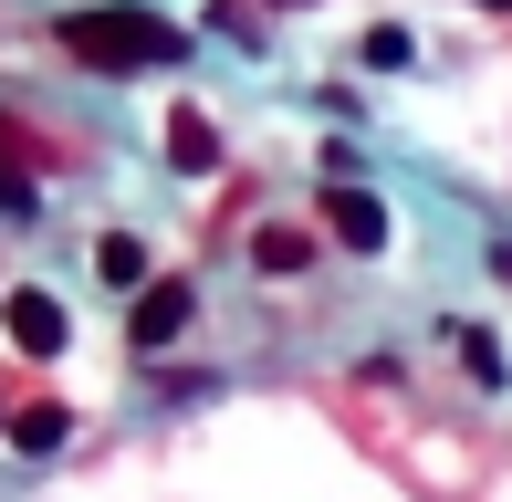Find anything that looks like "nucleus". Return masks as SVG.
I'll return each instance as SVG.
<instances>
[{
	"instance_id": "nucleus-10",
	"label": "nucleus",
	"mask_w": 512,
	"mask_h": 502,
	"mask_svg": "<svg viewBox=\"0 0 512 502\" xmlns=\"http://www.w3.org/2000/svg\"><path fill=\"white\" fill-rule=\"evenodd\" d=\"M366 63H377V74H398V63H418V42L398 32V21H377V32H366Z\"/></svg>"
},
{
	"instance_id": "nucleus-11",
	"label": "nucleus",
	"mask_w": 512,
	"mask_h": 502,
	"mask_svg": "<svg viewBox=\"0 0 512 502\" xmlns=\"http://www.w3.org/2000/svg\"><path fill=\"white\" fill-rule=\"evenodd\" d=\"M481 11H512V0H481Z\"/></svg>"
},
{
	"instance_id": "nucleus-1",
	"label": "nucleus",
	"mask_w": 512,
	"mask_h": 502,
	"mask_svg": "<svg viewBox=\"0 0 512 502\" xmlns=\"http://www.w3.org/2000/svg\"><path fill=\"white\" fill-rule=\"evenodd\" d=\"M63 53L84 74H157V63H178V32L136 0H105V11H63Z\"/></svg>"
},
{
	"instance_id": "nucleus-6",
	"label": "nucleus",
	"mask_w": 512,
	"mask_h": 502,
	"mask_svg": "<svg viewBox=\"0 0 512 502\" xmlns=\"http://www.w3.org/2000/svg\"><path fill=\"white\" fill-rule=\"evenodd\" d=\"M251 262H262V272H283V283H293V272H314V231H293V220H272V231H251Z\"/></svg>"
},
{
	"instance_id": "nucleus-4",
	"label": "nucleus",
	"mask_w": 512,
	"mask_h": 502,
	"mask_svg": "<svg viewBox=\"0 0 512 502\" xmlns=\"http://www.w3.org/2000/svg\"><path fill=\"white\" fill-rule=\"evenodd\" d=\"M189 314H199V293L168 272V283H147V293H136V325H126V335L157 356V346H178V335H189Z\"/></svg>"
},
{
	"instance_id": "nucleus-2",
	"label": "nucleus",
	"mask_w": 512,
	"mask_h": 502,
	"mask_svg": "<svg viewBox=\"0 0 512 502\" xmlns=\"http://www.w3.org/2000/svg\"><path fill=\"white\" fill-rule=\"evenodd\" d=\"M0 335H11L21 356H63V335H74V325H63V304H53L42 283H21V293H0Z\"/></svg>"
},
{
	"instance_id": "nucleus-5",
	"label": "nucleus",
	"mask_w": 512,
	"mask_h": 502,
	"mask_svg": "<svg viewBox=\"0 0 512 502\" xmlns=\"http://www.w3.org/2000/svg\"><path fill=\"white\" fill-rule=\"evenodd\" d=\"M168 168H178V178H209V168H220V136H209L199 105H178V116H168Z\"/></svg>"
},
{
	"instance_id": "nucleus-7",
	"label": "nucleus",
	"mask_w": 512,
	"mask_h": 502,
	"mask_svg": "<svg viewBox=\"0 0 512 502\" xmlns=\"http://www.w3.org/2000/svg\"><path fill=\"white\" fill-rule=\"evenodd\" d=\"M95 272H105V283H126V293H147V241H136V231H105V241H95Z\"/></svg>"
},
{
	"instance_id": "nucleus-8",
	"label": "nucleus",
	"mask_w": 512,
	"mask_h": 502,
	"mask_svg": "<svg viewBox=\"0 0 512 502\" xmlns=\"http://www.w3.org/2000/svg\"><path fill=\"white\" fill-rule=\"evenodd\" d=\"M63 440H74V408H21V419H11V450H32V461L63 450Z\"/></svg>"
},
{
	"instance_id": "nucleus-3",
	"label": "nucleus",
	"mask_w": 512,
	"mask_h": 502,
	"mask_svg": "<svg viewBox=\"0 0 512 502\" xmlns=\"http://www.w3.org/2000/svg\"><path fill=\"white\" fill-rule=\"evenodd\" d=\"M324 231H335L345 251H387V210H377V189H356V178H324Z\"/></svg>"
},
{
	"instance_id": "nucleus-9",
	"label": "nucleus",
	"mask_w": 512,
	"mask_h": 502,
	"mask_svg": "<svg viewBox=\"0 0 512 502\" xmlns=\"http://www.w3.org/2000/svg\"><path fill=\"white\" fill-rule=\"evenodd\" d=\"M450 346H460V367H471L481 387H502V346H492L481 325H450Z\"/></svg>"
}]
</instances>
